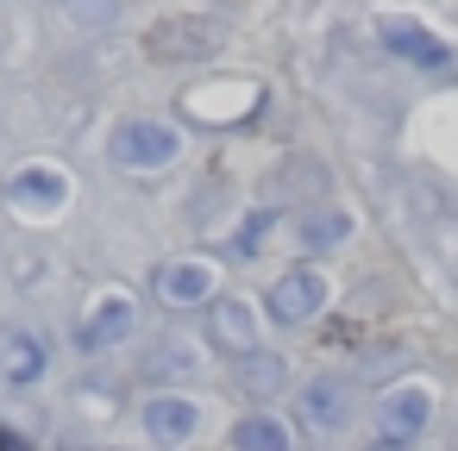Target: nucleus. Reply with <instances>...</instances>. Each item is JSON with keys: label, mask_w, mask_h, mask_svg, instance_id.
Here are the masks:
<instances>
[{"label": "nucleus", "mask_w": 458, "mask_h": 451, "mask_svg": "<svg viewBox=\"0 0 458 451\" xmlns=\"http://www.w3.org/2000/svg\"><path fill=\"white\" fill-rule=\"evenodd\" d=\"M427 413H433V395H427V388H395V395L383 401V432H389V438H414V432L427 426Z\"/></svg>", "instance_id": "obj_1"}, {"label": "nucleus", "mask_w": 458, "mask_h": 451, "mask_svg": "<svg viewBox=\"0 0 458 451\" xmlns=\"http://www.w3.org/2000/svg\"><path fill=\"white\" fill-rule=\"evenodd\" d=\"M270 307H276V320H308V313L320 307V282H314V276H289V282L270 295Z\"/></svg>", "instance_id": "obj_2"}, {"label": "nucleus", "mask_w": 458, "mask_h": 451, "mask_svg": "<svg viewBox=\"0 0 458 451\" xmlns=\"http://www.w3.org/2000/svg\"><path fill=\"white\" fill-rule=\"evenodd\" d=\"M308 420H320V426H339V420H345V388H339V382H320V388H308Z\"/></svg>", "instance_id": "obj_3"}, {"label": "nucleus", "mask_w": 458, "mask_h": 451, "mask_svg": "<svg viewBox=\"0 0 458 451\" xmlns=\"http://www.w3.org/2000/svg\"><path fill=\"white\" fill-rule=\"evenodd\" d=\"M233 445H239V451H289V438H283V426H276V420H245Z\"/></svg>", "instance_id": "obj_4"}, {"label": "nucleus", "mask_w": 458, "mask_h": 451, "mask_svg": "<svg viewBox=\"0 0 458 451\" xmlns=\"http://www.w3.org/2000/svg\"><path fill=\"white\" fill-rule=\"evenodd\" d=\"M395 45H402V57H420V63H445V51L427 38V32H408V26H395Z\"/></svg>", "instance_id": "obj_5"}, {"label": "nucleus", "mask_w": 458, "mask_h": 451, "mask_svg": "<svg viewBox=\"0 0 458 451\" xmlns=\"http://www.w3.org/2000/svg\"><path fill=\"white\" fill-rule=\"evenodd\" d=\"M32 338H7V376H32Z\"/></svg>", "instance_id": "obj_6"}, {"label": "nucleus", "mask_w": 458, "mask_h": 451, "mask_svg": "<svg viewBox=\"0 0 458 451\" xmlns=\"http://www.w3.org/2000/svg\"><path fill=\"white\" fill-rule=\"evenodd\" d=\"M151 426H157L164 438H176V432H189V407H157V413H151Z\"/></svg>", "instance_id": "obj_7"}]
</instances>
